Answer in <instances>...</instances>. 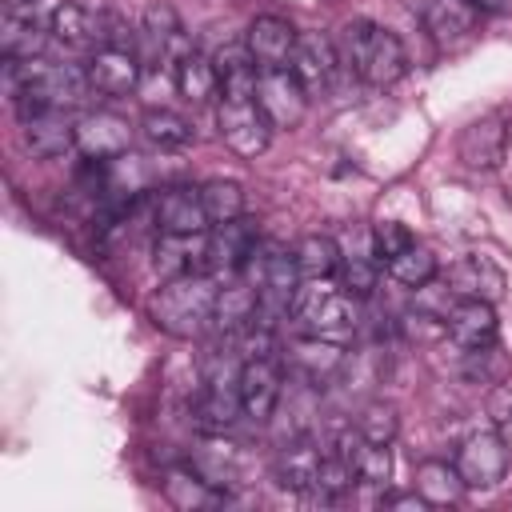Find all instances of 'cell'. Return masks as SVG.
Listing matches in <instances>:
<instances>
[{"instance_id": "1", "label": "cell", "mask_w": 512, "mask_h": 512, "mask_svg": "<svg viewBox=\"0 0 512 512\" xmlns=\"http://www.w3.org/2000/svg\"><path fill=\"white\" fill-rule=\"evenodd\" d=\"M4 80L8 92L16 100V108L24 104H40V108H80L92 96L88 72L72 68V64H52L44 56L36 60H4Z\"/></svg>"}, {"instance_id": "2", "label": "cell", "mask_w": 512, "mask_h": 512, "mask_svg": "<svg viewBox=\"0 0 512 512\" xmlns=\"http://www.w3.org/2000/svg\"><path fill=\"white\" fill-rule=\"evenodd\" d=\"M216 296H220V276L212 272L172 276L152 296V320L160 332L176 340H192L216 320Z\"/></svg>"}, {"instance_id": "3", "label": "cell", "mask_w": 512, "mask_h": 512, "mask_svg": "<svg viewBox=\"0 0 512 512\" xmlns=\"http://www.w3.org/2000/svg\"><path fill=\"white\" fill-rule=\"evenodd\" d=\"M340 64H348L368 88H392L408 72V48L404 40L372 20H352L340 28Z\"/></svg>"}, {"instance_id": "4", "label": "cell", "mask_w": 512, "mask_h": 512, "mask_svg": "<svg viewBox=\"0 0 512 512\" xmlns=\"http://www.w3.org/2000/svg\"><path fill=\"white\" fill-rule=\"evenodd\" d=\"M288 312L304 336H320V340H344L356 328V296H348L328 276L300 280Z\"/></svg>"}, {"instance_id": "5", "label": "cell", "mask_w": 512, "mask_h": 512, "mask_svg": "<svg viewBox=\"0 0 512 512\" xmlns=\"http://www.w3.org/2000/svg\"><path fill=\"white\" fill-rule=\"evenodd\" d=\"M48 32L68 44V48H108V44H124L132 48V36L128 28L112 16V12H100V8H88V4H76V0H60L52 4L48 12Z\"/></svg>"}, {"instance_id": "6", "label": "cell", "mask_w": 512, "mask_h": 512, "mask_svg": "<svg viewBox=\"0 0 512 512\" xmlns=\"http://www.w3.org/2000/svg\"><path fill=\"white\" fill-rule=\"evenodd\" d=\"M216 128H220V140H224L240 160H256V156H264L268 144H272V120L264 116V108H260L256 96H248V100H228V96H220Z\"/></svg>"}, {"instance_id": "7", "label": "cell", "mask_w": 512, "mask_h": 512, "mask_svg": "<svg viewBox=\"0 0 512 512\" xmlns=\"http://www.w3.org/2000/svg\"><path fill=\"white\" fill-rule=\"evenodd\" d=\"M508 456H512V448H508V444L496 436V428H492V432H472V436H464L452 464H456L464 488L488 492V488H496V484L508 476Z\"/></svg>"}, {"instance_id": "8", "label": "cell", "mask_w": 512, "mask_h": 512, "mask_svg": "<svg viewBox=\"0 0 512 512\" xmlns=\"http://www.w3.org/2000/svg\"><path fill=\"white\" fill-rule=\"evenodd\" d=\"M20 112V136L28 144L32 156L40 160H56L64 152L76 148V124L68 120L64 108H40V104H24Z\"/></svg>"}, {"instance_id": "9", "label": "cell", "mask_w": 512, "mask_h": 512, "mask_svg": "<svg viewBox=\"0 0 512 512\" xmlns=\"http://www.w3.org/2000/svg\"><path fill=\"white\" fill-rule=\"evenodd\" d=\"M236 392H240V408L248 420H268L284 396V372L276 364V356H248L236 372Z\"/></svg>"}, {"instance_id": "10", "label": "cell", "mask_w": 512, "mask_h": 512, "mask_svg": "<svg viewBox=\"0 0 512 512\" xmlns=\"http://www.w3.org/2000/svg\"><path fill=\"white\" fill-rule=\"evenodd\" d=\"M256 100L264 108V116L272 120V128H296L308 112V92L296 80L292 68H260V84H256Z\"/></svg>"}, {"instance_id": "11", "label": "cell", "mask_w": 512, "mask_h": 512, "mask_svg": "<svg viewBox=\"0 0 512 512\" xmlns=\"http://www.w3.org/2000/svg\"><path fill=\"white\" fill-rule=\"evenodd\" d=\"M508 136H512V120H508L504 108H496V112H484L480 120H472V124L460 132L456 152H460V160H464L468 168L488 172V168H496V164L504 160Z\"/></svg>"}, {"instance_id": "12", "label": "cell", "mask_w": 512, "mask_h": 512, "mask_svg": "<svg viewBox=\"0 0 512 512\" xmlns=\"http://www.w3.org/2000/svg\"><path fill=\"white\" fill-rule=\"evenodd\" d=\"M88 72V84L92 92L100 96H128L136 84H140V56L124 44H108V48H96L84 64Z\"/></svg>"}, {"instance_id": "13", "label": "cell", "mask_w": 512, "mask_h": 512, "mask_svg": "<svg viewBox=\"0 0 512 512\" xmlns=\"http://www.w3.org/2000/svg\"><path fill=\"white\" fill-rule=\"evenodd\" d=\"M256 244H260L256 220H248V216L208 228V268H212V276H240V268H244V260L252 256Z\"/></svg>"}, {"instance_id": "14", "label": "cell", "mask_w": 512, "mask_h": 512, "mask_svg": "<svg viewBox=\"0 0 512 512\" xmlns=\"http://www.w3.org/2000/svg\"><path fill=\"white\" fill-rule=\"evenodd\" d=\"M480 16L484 12L472 0H432L424 8V28L440 52H456L460 44H468L476 36Z\"/></svg>"}, {"instance_id": "15", "label": "cell", "mask_w": 512, "mask_h": 512, "mask_svg": "<svg viewBox=\"0 0 512 512\" xmlns=\"http://www.w3.org/2000/svg\"><path fill=\"white\" fill-rule=\"evenodd\" d=\"M336 68H340V52H336V44H332L328 36H320V32H304V36L296 40L292 72H296V80L304 84L308 96H324V92L332 88Z\"/></svg>"}, {"instance_id": "16", "label": "cell", "mask_w": 512, "mask_h": 512, "mask_svg": "<svg viewBox=\"0 0 512 512\" xmlns=\"http://www.w3.org/2000/svg\"><path fill=\"white\" fill-rule=\"evenodd\" d=\"M444 288H448L456 300H488V304H496V300L504 296V272H500L488 256L468 252V256H460V260L444 272Z\"/></svg>"}, {"instance_id": "17", "label": "cell", "mask_w": 512, "mask_h": 512, "mask_svg": "<svg viewBox=\"0 0 512 512\" xmlns=\"http://www.w3.org/2000/svg\"><path fill=\"white\" fill-rule=\"evenodd\" d=\"M296 40H300V32L284 16H256L244 32V48L252 52V60L260 68H292Z\"/></svg>"}, {"instance_id": "18", "label": "cell", "mask_w": 512, "mask_h": 512, "mask_svg": "<svg viewBox=\"0 0 512 512\" xmlns=\"http://www.w3.org/2000/svg\"><path fill=\"white\" fill-rule=\"evenodd\" d=\"M152 268L172 280L184 272H204L208 268V232H160L152 248Z\"/></svg>"}, {"instance_id": "19", "label": "cell", "mask_w": 512, "mask_h": 512, "mask_svg": "<svg viewBox=\"0 0 512 512\" xmlns=\"http://www.w3.org/2000/svg\"><path fill=\"white\" fill-rule=\"evenodd\" d=\"M444 336L460 352H476L496 340V308L488 300H456L444 312Z\"/></svg>"}, {"instance_id": "20", "label": "cell", "mask_w": 512, "mask_h": 512, "mask_svg": "<svg viewBox=\"0 0 512 512\" xmlns=\"http://www.w3.org/2000/svg\"><path fill=\"white\" fill-rule=\"evenodd\" d=\"M128 140L132 132L116 112H88L84 120H76V148L88 160H124Z\"/></svg>"}, {"instance_id": "21", "label": "cell", "mask_w": 512, "mask_h": 512, "mask_svg": "<svg viewBox=\"0 0 512 512\" xmlns=\"http://www.w3.org/2000/svg\"><path fill=\"white\" fill-rule=\"evenodd\" d=\"M156 228L160 232H208L212 220L200 204V188H164L156 196Z\"/></svg>"}, {"instance_id": "22", "label": "cell", "mask_w": 512, "mask_h": 512, "mask_svg": "<svg viewBox=\"0 0 512 512\" xmlns=\"http://www.w3.org/2000/svg\"><path fill=\"white\" fill-rule=\"evenodd\" d=\"M320 448L308 444V440H292L276 452L272 460V476L284 492H316V480H320Z\"/></svg>"}, {"instance_id": "23", "label": "cell", "mask_w": 512, "mask_h": 512, "mask_svg": "<svg viewBox=\"0 0 512 512\" xmlns=\"http://www.w3.org/2000/svg\"><path fill=\"white\" fill-rule=\"evenodd\" d=\"M340 452L352 464L356 484H364V488H388V480H392V444H376V440H364L356 432V436H344L340 440Z\"/></svg>"}, {"instance_id": "24", "label": "cell", "mask_w": 512, "mask_h": 512, "mask_svg": "<svg viewBox=\"0 0 512 512\" xmlns=\"http://www.w3.org/2000/svg\"><path fill=\"white\" fill-rule=\"evenodd\" d=\"M216 76H220V96L228 100H248L256 96V84H260V64L252 60V52L244 44H224L216 56Z\"/></svg>"}, {"instance_id": "25", "label": "cell", "mask_w": 512, "mask_h": 512, "mask_svg": "<svg viewBox=\"0 0 512 512\" xmlns=\"http://www.w3.org/2000/svg\"><path fill=\"white\" fill-rule=\"evenodd\" d=\"M172 80H176V92H180L188 104H208V100L220 92L216 64H212L208 56H200L196 48L184 52L180 60H172Z\"/></svg>"}, {"instance_id": "26", "label": "cell", "mask_w": 512, "mask_h": 512, "mask_svg": "<svg viewBox=\"0 0 512 512\" xmlns=\"http://www.w3.org/2000/svg\"><path fill=\"white\" fill-rule=\"evenodd\" d=\"M256 312H260V288L248 284L244 276H228V284L216 296V320L212 324L232 332V328H244L248 320H256Z\"/></svg>"}, {"instance_id": "27", "label": "cell", "mask_w": 512, "mask_h": 512, "mask_svg": "<svg viewBox=\"0 0 512 512\" xmlns=\"http://www.w3.org/2000/svg\"><path fill=\"white\" fill-rule=\"evenodd\" d=\"M192 412H196V424H200V428H208V432H224V428L236 424V416H240L244 408H240V392H236V384L212 380V384L200 392V400H196Z\"/></svg>"}, {"instance_id": "28", "label": "cell", "mask_w": 512, "mask_h": 512, "mask_svg": "<svg viewBox=\"0 0 512 512\" xmlns=\"http://www.w3.org/2000/svg\"><path fill=\"white\" fill-rule=\"evenodd\" d=\"M416 492L428 500V508H444V504H456L460 500L464 480H460L456 464H448V460H424L416 468Z\"/></svg>"}, {"instance_id": "29", "label": "cell", "mask_w": 512, "mask_h": 512, "mask_svg": "<svg viewBox=\"0 0 512 512\" xmlns=\"http://www.w3.org/2000/svg\"><path fill=\"white\" fill-rule=\"evenodd\" d=\"M340 288L356 300L376 292V276H380V260L372 256V240L364 248H340Z\"/></svg>"}, {"instance_id": "30", "label": "cell", "mask_w": 512, "mask_h": 512, "mask_svg": "<svg viewBox=\"0 0 512 512\" xmlns=\"http://www.w3.org/2000/svg\"><path fill=\"white\" fill-rule=\"evenodd\" d=\"M292 256H296V268H300V280H312V276H332L340 268V244L324 232H308L292 244Z\"/></svg>"}, {"instance_id": "31", "label": "cell", "mask_w": 512, "mask_h": 512, "mask_svg": "<svg viewBox=\"0 0 512 512\" xmlns=\"http://www.w3.org/2000/svg\"><path fill=\"white\" fill-rule=\"evenodd\" d=\"M168 496L180 508H212V504H224L228 500L220 484H212L208 476H200L192 468H172L168 472Z\"/></svg>"}, {"instance_id": "32", "label": "cell", "mask_w": 512, "mask_h": 512, "mask_svg": "<svg viewBox=\"0 0 512 512\" xmlns=\"http://www.w3.org/2000/svg\"><path fill=\"white\" fill-rule=\"evenodd\" d=\"M0 48H4V60H36L44 52V32H40L36 16L8 12L0 24Z\"/></svg>"}, {"instance_id": "33", "label": "cell", "mask_w": 512, "mask_h": 512, "mask_svg": "<svg viewBox=\"0 0 512 512\" xmlns=\"http://www.w3.org/2000/svg\"><path fill=\"white\" fill-rule=\"evenodd\" d=\"M340 348H336V340H320V336H300L296 344H292V364L312 380V384H320V380H328L336 368H340Z\"/></svg>"}, {"instance_id": "34", "label": "cell", "mask_w": 512, "mask_h": 512, "mask_svg": "<svg viewBox=\"0 0 512 512\" xmlns=\"http://www.w3.org/2000/svg\"><path fill=\"white\" fill-rule=\"evenodd\" d=\"M140 132H144V140L156 144V148H188V144L196 140L192 124H188L180 112H168V108H152V112H144Z\"/></svg>"}, {"instance_id": "35", "label": "cell", "mask_w": 512, "mask_h": 512, "mask_svg": "<svg viewBox=\"0 0 512 512\" xmlns=\"http://www.w3.org/2000/svg\"><path fill=\"white\" fill-rule=\"evenodd\" d=\"M388 276L396 280V284H404V288H424V284H432L436 280V256H432V248H424V244H408L400 256H392L388 264Z\"/></svg>"}, {"instance_id": "36", "label": "cell", "mask_w": 512, "mask_h": 512, "mask_svg": "<svg viewBox=\"0 0 512 512\" xmlns=\"http://www.w3.org/2000/svg\"><path fill=\"white\" fill-rule=\"evenodd\" d=\"M200 204H204L212 228L240 220L244 216V188L236 180H208V184H200Z\"/></svg>"}, {"instance_id": "37", "label": "cell", "mask_w": 512, "mask_h": 512, "mask_svg": "<svg viewBox=\"0 0 512 512\" xmlns=\"http://www.w3.org/2000/svg\"><path fill=\"white\" fill-rule=\"evenodd\" d=\"M356 432H360L364 440L392 444L396 432H400V412H396V404H388V400H372V404H364L360 416H356Z\"/></svg>"}, {"instance_id": "38", "label": "cell", "mask_w": 512, "mask_h": 512, "mask_svg": "<svg viewBox=\"0 0 512 512\" xmlns=\"http://www.w3.org/2000/svg\"><path fill=\"white\" fill-rule=\"evenodd\" d=\"M368 240H372V256L380 260V268H384L392 256H400L408 244H416L412 232H408L404 224H396V220H380V224H372Z\"/></svg>"}, {"instance_id": "39", "label": "cell", "mask_w": 512, "mask_h": 512, "mask_svg": "<svg viewBox=\"0 0 512 512\" xmlns=\"http://www.w3.org/2000/svg\"><path fill=\"white\" fill-rule=\"evenodd\" d=\"M464 376L476 380V384H500V380H504V356H500L496 340L484 344V348H476V352H468Z\"/></svg>"}, {"instance_id": "40", "label": "cell", "mask_w": 512, "mask_h": 512, "mask_svg": "<svg viewBox=\"0 0 512 512\" xmlns=\"http://www.w3.org/2000/svg\"><path fill=\"white\" fill-rule=\"evenodd\" d=\"M356 484V476H352V464L344 460V452L336 448L332 456H324L320 460V480H316V492H324V496H340V492H348Z\"/></svg>"}, {"instance_id": "41", "label": "cell", "mask_w": 512, "mask_h": 512, "mask_svg": "<svg viewBox=\"0 0 512 512\" xmlns=\"http://www.w3.org/2000/svg\"><path fill=\"white\" fill-rule=\"evenodd\" d=\"M488 416H492L496 436L512 448V380H500V384L488 392Z\"/></svg>"}, {"instance_id": "42", "label": "cell", "mask_w": 512, "mask_h": 512, "mask_svg": "<svg viewBox=\"0 0 512 512\" xmlns=\"http://www.w3.org/2000/svg\"><path fill=\"white\" fill-rule=\"evenodd\" d=\"M480 12H512V0H472Z\"/></svg>"}]
</instances>
